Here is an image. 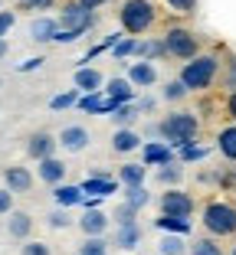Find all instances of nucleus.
<instances>
[{
  "label": "nucleus",
  "mask_w": 236,
  "mask_h": 255,
  "mask_svg": "<svg viewBox=\"0 0 236 255\" xmlns=\"http://www.w3.org/2000/svg\"><path fill=\"white\" fill-rule=\"evenodd\" d=\"M89 26H92V13L82 7V3H72V7L62 10V26H56L53 39H59V43H72V39H79Z\"/></svg>",
  "instance_id": "nucleus-1"
},
{
  "label": "nucleus",
  "mask_w": 236,
  "mask_h": 255,
  "mask_svg": "<svg viewBox=\"0 0 236 255\" xmlns=\"http://www.w3.org/2000/svg\"><path fill=\"white\" fill-rule=\"evenodd\" d=\"M204 226L210 236H233L236 233V206L230 203H210L204 210Z\"/></svg>",
  "instance_id": "nucleus-2"
},
{
  "label": "nucleus",
  "mask_w": 236,
  "mask_h": 255,
  "mask_svg": "<svg viewBox=\"0 0 236 255\" xmlns=\"http://www.w3.org/2000/svg\"><path fill=\"white\" fill-rule=\"evenodd\" d=\"M217 72V59L214 56H204V59H194L184 66L181 72V85L184 89H207L210 85V79H214Z\"/></svg>",
  "instance_id": "nucleus-3"
},
{
  "label": "nucleus",
  "mask_w": 236,
  "mask_h": 255,
  "mask_svg": "<svg viewBox=\"0 0 236 255\" xmlns=\"http://www.w3.org/2000/svg\"><path fill=\"white\" fill-rule=\"evenodd\" d=\"M122 23L128 33H145L148 26L154 23V10L148 0H128L122 10Z\"/></svg>",
  "instance_id": "nucleus-4"
},
{
  "label": "nucleus",
  "mask_w": 236,
  "mask_h": 255,
  "mask_svg": "<svg viewBox=\"0 0 236 255\" xmlns=\"http://www.w3.org/2000/svg\"><path fill=\"white\" fill-rule=\"evenodd\" d=\"M161 134L168 137V141H174V144H187V141H194V134H197V118L194 115H171L164 125H161Z\"/></svg>",
  "instance_id": "nucleus-5"
},
{
  "label": "nucleus",
  "mask_w": 236,
  "mask_h": 255,
  "mask_svg": "<svg viewBox=\"0 0 236 255\" xmlns=\"http://www.w3.org/2000/svg\"><path fill=\"white\" fill-rule=\"evenodd\" d=\"M161 210L164 216H177V219H187L194 213V200L181 190H168V193L161 196Z\"/></svg>",
  "instance_id": "nucleus-6"
},
{
  "label": "nucleus",
  "mask_w": 236,
  "mask_h": 255,
  "mask_svg": "<svg viewBox=\"0 0 236 255\" xmlns=\"http://www.w3.org/2000/svg\"><path fill=\"white\" fill-rule=\"evenodd\" d=\"M161 46H164L168 53L187 59V56H194V49H197V39H194L187 30H171L168 36H164V43H161Z\"/></svg>",
  "instance_id": "nucleus-7"
},
{
  "label": "nucleus",
  "mask_w": 236,
  "mask_h": 255,
  "mask_svg": "<svg viewBox=\"0 0 236 255\" xmlns=\"http://www.w3.org/2000/svg\"><path fill=\"white\" fill-rule=\"evenodd\" d=\"M79 226H82V233L89 236V239H102L108 219H105V213H99V210H85L82 219H79Z\"/></svg>",
  "instance_id": "nucleus-8"
},
{
  "label": "nucleus",
  "mask_w": 236,
  "mask_h": 255,
  "mask_svg": "<svg viewBox=\"0 0 236 255\" xmlns=\"http://www.w3.org/2000/svg\"><path fill=\"white\" fill-rule=\"evenodd\" d=\"M3 180H7V190H10V193H26V190L33 187L30 170H23V167H10V170L3 173Z\"/></svg>",
  "instance_id": "nucleus-9"
},
{
  "label": "nucleus",
  "mask_w": 236,
  "mask_h": 255,
  "mask_svg": "<svg viewBox=\"0 0 236 255\" xmlns=\"http://www.w3.org/2000/svg\"><path fill=\"white\" fill-rule=\"evenodd\" d=\"M79 105H82V112H89V115H105V112H115V102L108 95H95V92H89L85 98H79Z\"/></svg>",
  "instance_id": "nucleus-10"
},
{
  "label": "nucleus",
  "mask_w": 236,
  "mask_h": 255,
  "mask_svg": "<svg viewBox=\"0 0 236 255\" xmlns=\"http://www.w3.org/2000/svg\"><path fill=\"white\" fill-rule=\"evenodd\" d=\"M56 144H62L66 150H82L85 144H89V131H85V128H66Z\"/></svg>",
  "instance_id": "nucleus-11"
},
{
  "label": "nucleus",
  "mask_w": 236,
  "mask_h": 255,
  "mask_svg": "<svg viewBox=\"0 0 236 255\" xmlns=\"http://www.w3.org/2000/svg\"><path fill=\"white\" fill-rule=\"evenodd\" d=\"M138 242H141V226L138 223H131V226H118V233H115V246L118 249H135Z\"/></svg>",
  "instance_id": "nucleus-12"
},
{
  "label": "nucleus",
  "mask_w": 236,
  "mask_h": 255,
  "mask_svg": "<svg viewBox=\"0 0 236 255\" xmlns=\"http://www.w3.org/2000/svg\"><path fill=\"white\" fill-rule=\"evenodd\" d=\"M7 229H10V236H13V239H26V236H30V229H33L30 213H13V210H10Z\"/></svg>",
  "instance_id": "nucleus-13"
},
{
  "label": "nucleus",
  "mask_w": 236,
  "mask_h": 255,
  "mask_svg": "<svg viewBox=\"0 0 236 255\" xmlns=\"http://www.w3.org/2000/svg\"><path fill=\"white\" fill-rule=\"evenodd\" d=\"M39 177H43L46 183H59L62 177H66V164H62V160H56V157L39 160Z\"/></svg>",
  "instance_id": "nucleus-14"
},
{
  "label": "nucleus",
  "mask_w": 236,
  "mask_h": 255,
  "mask_svg": "<svg viewBox=\"0 0 236 255\" xmlns=\"http://www.w3.org/2000/svg\"><path fill=\"white\" fill-rule=\"evenodd\" d=\"M53 150H56V141L49 134H33L30 137V154L36 160H46V157H53Z\"/></svg>",
  "instance_id": "nucleus-15"
},
{
  "label": "nucleus",
  "mask_w": 236,
  "mask_h": 255,
  "mask_svg": "<svg viewBox=\"0 0 236 255\" xmlns=\"http://www.w3.org/2000/svg\"><path fill=\"white\" fill-rule=\"evenodd\" d=\"M79 190H82V196L85 193H92V196H108V193H115V183L108 180V177H85V183Z\"/></svg>",
  "instance_id": "nucleus-16"
},
{
  "label": "nucleus",
  "mask_w": 236,
  "mask_h": 255,
  "mask_svg": "<svg viewBox=\"0 0 236 255\" xmlns=\"http://www.w3.org/2000/svg\"><path fill=\"white\" fill-rule=\"evenodd\" d=\"M168 160H171V147L168 144H145V167L168 164Z\"/></svg>",
  "instance_id": "nucleus-17"
},
{
  "label": "nucleus",
  "mask_w": 236,
  "mask_h": 255,
  "mask_svg": "<svg viewBox=\"0 0 236 255\" xmlns=\"http://www.w3.org/2000/svg\"><path fill=\"white\" fill-rule=\"evenodd\" d=\"M53 196H56V203H59L62 210H66V206H76V203H82V200H85L79 187H66V183H62V187H56V190H53Z\"/></svg>",
  "instance_id": "nucleus-18"
},
{
  "label": "nucleus",
  "mask_w": 236,
  "mask_h": 255,
  "mask_svg": "<svg viewBox=\"0 0 236 255\" xmlns=\"http://www.w3.org/2000/svg\"><path fill=\"white\" fill-rule=\"evenodd\" d=\"M138 144H141V137H138L135 131H128V128H125V131H115V137H112V147L122 150V154L125 150H135Z\"/></svg>",
  "instance_id": "nucleus-19"
},
{
  "label": "nucleus",
  "mask_w": 236,
  "mask_h": 255,
  "mask_svg": "<svg viewBox=\"0 0 236 255\" xmlns=\"http://www.w3.org/2000/svg\"><path fill=\"white\" fill-rule=\"evenodd\" d=\"M118 177H122L125 187H141V183H145V167L141 164H125Z\"/></svg>",
  "instance_id": "nucleus-20"
},
{
  "label": "nucleus",
  "mask_w": 236,
  "mask_h": 255,
  "mask_svg": "<svg viewBox=\"0 0 236 255\" xmlns=\"http://www.w3.org/2000/svg\"><path fill=\"white\" fill-rule=\"evenodd\" d=\"M76 85L85 89V92H95L102 85V75L95 72V69H79V72H76Z\"/></svg>",
  "instance_id": "nucleus-21"
},
{
  "label": "nucleus",
  "mask_w": 236,
  "mask_h": 255,
  "mask_svg": "<svg viewBox=\"0 0 236 255\" xmlns=\"http://www.w3.org/2000/svg\"><path fill=\"white\" fill-rule=\"evenodd\" d=\"M158 229L184 236V233H191V223H187V219H177V216H161V219H158Z\"/></svg>",
  "instance_id": "nucleus-22"
},
{
  "label": "nucleus",
  "mask_w": 236,
  "mask_h": 255,
  "mask_svg": "<svg viewBox=\"0 0 236 255\" xmlns=\"http://www.w3.org/2000/svg\"><path fill=\"white\" fill-rule=\"evenodd\" d=\"M131 82L151 85V82H154V69L148 66V62H135V66H131Z\"/></svg>",
  "instance_id": "nucleus-23"
},
{
  "label": "nucleus",
  "mask_w": 236,
  "mask_h": 255,
  "mask_svg": "<svg viewBox=\"0 0 236 255\" xmlns=\"http://www.w3.org/2000/svg\"><path fill=\"white\" fill-rule=\"evenodd\" d=\"M220 150L230 160H236V128H223L220 131Z\"/></svg>",
  "instance_id": "nucleus-24"
},
{
  "label": "nucleus",
  "mask_w": 236,
  "mask_h": 255,
  "mask_svg": "<svg viewBox=\"0 0 236 255\" xmlns=\"http://www.w3.org/2000/svg\"><path fill=\"white\" fill-rule=\"evenodd\" d=\"M53 36H56V23H53V20H36V23H33V39H39V43H49Z\"/></svg>",
  "instance_id": "nucleus-25"
},
{
  "label": "nucleus",
  "mask_w": 236,
  "mask_h": 255,
  "mask_svg": "<svg viewBox=\"0 0 236 255\" xmlns=\"http://www.w3.org/2000/svg\"><path fill=\"white\" fill-rule=\"evenodd\" d=\"M108 98H112L115 105H118V102H128V98H131L128 82H125V79H112V85H108Z\"/></svg>",
  "instance_id": "nucleus-26"
},
{
  "label": "nucleus",
  "mask_w": 236,
  "mask_h": 255,
  "mask_svg": "<svg viewBox=\"0 0 236 255\" xmlns=\"http://www.w3.org/2000/svg\"><path fill=\"white\" fill-rule=\"evenodd\" d=\"M191 255H223V249L217 246L214 239H197L191 246Z\"/></svg>",
  "instance_id": "nucleus-27"
},
{
  "label": "nucleus",
  "mask_w": 236,
  "mask_h": 255,
  "mask_svg": "<svg viewBox=\"0 0 236 255\" xmlns=\"http://www.w3.org/2000/svg\"><path fill=\"white\" fill-rule=\"evenodd\" d=\"M125 196H128V206H131V210H135V213L141 210V206H145L148 200H151L145 187H128V193H125Z\"/></svg>",
  "instance_id": "nucleus-28"
},
{
  "label": "nucleus",
  "mask_w": 236,
  "mask_h": 255,
  "mask_svg": "<svg viewBox=\"0 0 236 255\" xmlns=\"http://www.w3.org/2000/svg\"><path fill=\"white\" fill-rule=\"evenodd\" d=\"M184 249H187V242L181 236H168V239L161 242V255H184Z\"/></svg>",
  "instance_id": "nucleus-29"
},
{
  "label": "nucleus",
  "mask_w": 236,
  "mask_h": 255,
  "mask_svg": "<svg viewBox=\"0 0 236 255\" xmlns=\"http://www.w3.org/2000/svg\"><path fill=\"white\" fill-rule=\"evenodd\" d=\"M79 255H108V242L105 239H85V246L79 249Z\"/></svg>",
  "instance_id": "nucleus-30"
},
{
  "label": "nucleus",
  "mask_w": 236,
  "mask_h": 255,
  "mask_svg": "<svg viewBox=\"0 0 236 255\" xmlns=\"http://www.w3.org/2000/svg\"><path fill=\"white\" fill-rule=\"evenodd\" d=\"M135 108H131V105H118V108H115V121H118V125H131V121H135Z\"/></svg>",
  "instance_id": "nucleus-31"
},
{
  "label": "nucleus",
  "mask_w": 236,
  "mask_h": 255,
  "mask_svg": "<svg viewBox=\"0 0 236 255\" xmlns=\"http://www.w3.org/2000/svg\"><path fill=\"white\" fill-rule=\"evenodd\" d=\"M115 223H118V226H131V223H135V210H131L128 203H125V206H118V213H115Z\"/></svg>",
  "instance_id": "nucleus-32"
},
{
  "label": "nucleus",
  "mask_w": 236,
  "mask_h": 255,
  "mask_svg": "<svg viewBox=\"0 0 236 255\" xmlns=\"http://www.w3.org/2000/svg\"><path fill=\"white\" fill-rule=\"evenodd\" d=\"M69 105H76V92H66V95H56L53 102H49V108H56V112H59V108H69Z\"/></svg>",
  "instance_id": "nucleus-33"
},
{
  "label": "nucleus",
  "mask_w": 236,
  "mask_h": 255,
  "mask_svg": "<svg viewBox=\"0 0 236 255\" xmlns=\"http://www.w3.org/2000/svg\"><path fill=\"white\" fill-rule=\"evenodd\" d=\"M20 255H49V246H43V242H26Z\"/></svg>",
  "instance_id": "nucleus-34"
},
{
  "label": "nucleus",
  "mask_w": 236,
  "mask_h": 255,
  "mask_svg": "<svg viewBox=\"0 0 236 255\" xmlns=\"http://www.w3.org/2000/svg\"><path fill=\"white\" fill-rule=\"evenodd\" d=\"M204 154H207V150H204V147H194V144H184V150H181L184 160H200Z\"/></svg>",
  "instance_id": "nucleus-35"
},
{
  "label": "nucleus",
  "mask_w": 236,
  "mask_h": 255,
  "mask_svg": "<svg viewBox=\"0 0 236 255\" xmlns=\"http://www.w3.org/2000/svg\"><path fill=\"white\" fill-rule=\"evenodd\" d=\"M174 10H181V13H194L197 10V0H168Z\"/></svg>",
  "instance_id": "nucleus-36"
},
{
  "label": "nucleus",
  "mask_w": 236,
  "mask_h": 255,
  "mask_svg": "<svg viewBox=\"0 0 236 255\" xmlns=\"http://www.w3.org/2000/svg\"><path fill=\"white\" fill-rule=\"evenodd\" d=\"M158 177H161V183H177V180H181V170H174V167L164 164V170H161Z\"/></svg>",
  "instance_id": "nucleus-37"
},
{
  "label": "nucleus",
  "mask_w": 236,
  "mask_h": 255,
  "mask_svg": "<svg viewBox=\"0 0 236 255\" xmlns=\"http://www.w3.org/2000/svg\"><path fill=\"white\" fill-rule=\"evenodd\" d=\"M10 26H13V13L0 10V39H3V33H10Z\"/></svg>",
  "instance_id": "nucleus-38"
},
{
  "label": "nucleus",
  "mask_w": 236,
  "mask_h": 255,
  "mask_svg": "<svg viewBox=\"0 0 236 255\" xmlns=\"http://www.w3.org/2000/svg\"><path fill=\"white\" fill-rule=\"evenodd\" d=\"M184 92H187V89H184V85H181V82H171V85H168V89H164V95H168V98H171V102H177V98H184Z\"/></svg>",
  "instance_id": "nucleus-39"
},
{
  "label": "nucleus",
  "mask_w": 236,
  "mask_h": 255,
  "mask_svg": "<svg viewBox=\"0 0 236 255\" xmlns=\"http://www.w3.org/2000/svg\"><path fill=\"white\" fill-rule=\"evenodd\" d=\"M10 206H13V193L10 190H0V216L10 213Z\"/></svg>",
  "instance_id": "nucleus-40"
},
{
  "label": "nucleus",
  "mask_w": 236,
  "mask_h": 255,
  "mask_svg": "<svg viewBox=\"0 0 236 255\" xmlns=\"http://www.w3.org/2000/svg\"><path fill=\"white\" fill-rule=\"evenodd\" d=\"M135 49H138L141 56H158L164 46H161V43H145V46H135Z\"/></svg>",
  "instance_id": "nucleus-41"
},
{
  "label": "nucleus",
  "mask_w": 236,
  "mask_h": 255,
  "mask_svg": "<svg viewBox=\"0 0 236 255\" xmlns=\"http://www.w3.org/2000/svg\"><path fill=\"white\" fill-rule=\"evenodd\" d=\"M131 49H135V39H122V43L115 46V56H118V59H122V56H128Z\"/></svg>",
  "instance_id": "nucleus-42"
},
{
  "label": "nucleus",
  "mask_w": 236,
  "mask_h": 255,
  "mask_svg": "<svg viewBox=\"0 0 236 255\" xmlns=\"http://www.w3.org/2000/svg\"><path fill=\"white\" fill-rule=\"evenodd\" d=\"M49 226H56V229H62V226H69V216H66V210H56L53 216H49Z\"/></svg>",
  "instance_id": "nucleus-43"
},
{
  "label": "nucleus",
  "mask_w": 236,
  "mask_h": 255,
  "mask_svg": "<svg viewBox=\"0 0 236 255\" xmlns=\"http://www.w3.org/2000/svg\"><path fill=\"white\" fill-rule=\"evenodd\" d=\"M99 3H105V0H82V7L92 10V7H99Z\"/></svg>",
  "instance_id": "nucleus-44"
},
{
  "label": "nucleus",
  "mask_w": 236,
  "mask_h": 255,
  "mask_svg": "<svg viewBox=\"0 0 236 255\" xmlns=\"http://www.w3.org/2000/svg\"><path fill=\"white\" fill-rule=\"evenodd\" d=\"M49 0H26V7H46Z\"/></svg>",
  "instance_id": "nucleus-45"
},
{
  "label": "nucleus",
  "mask_w": 236,
  "mask_h": 255,
  "mask_svg": "<svg viewBox=\"0 0 236 255\" xmlns=\"http://www.w3.org/2000/svg\"><path fill=\"white\" fill-rule=\"evenodd\" d=\"M230 115H233V118H236V95L230 98Z\"/></svg>",
  "instance_id": "nucleus-46"
},
{
  "label": "nucleus",
  "mask_w": 236,
  "mask_h": 255,
  "mask_svg": "<svg viewBox=\"0 0 236 255\" xmlns=\"http://www.w3.org/2000/svg\"><path fill=\"white\" fill-rule=\"evenodd\" d=\"M3 49H7V46H3V39H0V56H3Z\"/></svg>",
  "instance_id": "nucleus-47"
},
{
  "label": "nucleus",
  "mask_w": 236,
  "mask_h": 255,
  "mask_svg": "<svg viewBox=\"0 0 236 255\" xmlns=\"http://www.w3.org/2000/svg\"><path fill=\"white\" fill-rule=\"evenodd\" d=\"M233 255H236V249H233Z\"/></svg>",
  "instance_id": "nucleus-48"
}]
</instances>
